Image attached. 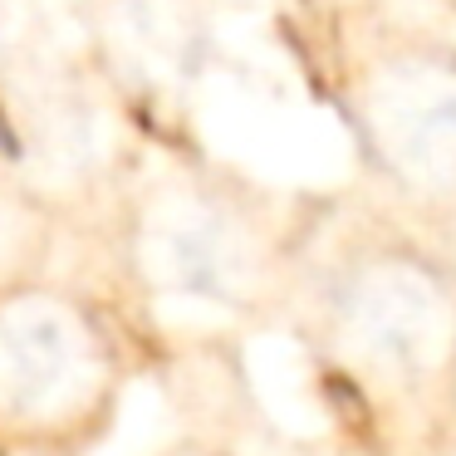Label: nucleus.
<instances>
[{"mask_svg": "<svg viewBox=\"0 0 456 456\" xmlns=\"http://www.w3.org/2000/svg\"><path fill=\"white\" fill-rule=\"evenodd\" d=\"M167 456H246L236 446H221V442H187V446H172Z\"/></svg>", "mask_w": 456, "mask_h": 456, "instance_id": "obj_5", "label": "nucleus"}, {"mask_svg": "<svg viewBox=\"0 0 456 456\" xmlns=\"http://www.w3.org/2000/svg\"><path fill=\"white\" fill-rule=\"evenodd\" d=\"M285 324L354 446L456 442V256L422 226L319 211Z\"/></svg>", "mask_w": 456, "mask_h": 456, "instance_id": "obj_1", "label": "nucleus"}, {"mask_svg": "<svg viewBox=\"0 0 456 456\" xmlns=\"http://www.w3.org/2000/svg\"><path fill=\"white\" fill-rule=\"evenodd\" d=\"M128 354L109 309L60 285L0 289V446L69 456L113 427Z\"/></svg>", "mask_w": 456, "mask_h": 456, "instance_id": "obj_3", "label": "nucleus"}, {"mask_svg": "<svg viewBox=\"0 0 456 456\" xmlns=\"http://www.w3.org/2000/svg\"><path fill=\"white\" fill-rule=\"evenodd\" d=\"M338 103L397 216L456 221V50L422 40L373 50L344 74Z\"/></svg>", "mask_w": 456, "mask_h": 456, "instance_id": "obj_4", "label": "nucleus"}, {"mask_svg": "<svg viewBox=\"0 0 456 456\" xmlns=\"http://www.w3.org/2000/svg\"><path fill=\"white\" fill-rule=\"evenodd\" d=\"M314 221L240 187L162 191L123 246L128 309L172 348H231L285 324Z\"/></svg>", "mask_w": 456, "mask_h": 456, "instance_id": "obj_2", "label": "nucleus"}]
</instances>
